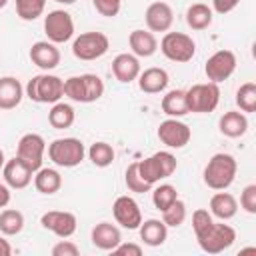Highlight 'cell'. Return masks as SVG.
<instances>
[{
  "label": "cell",
  "instance_id": "1",
  "mask_svg": "<svg viewBox=\"0 0 256 256\" xmlns=\"http://www.w3.org/2000/svg\"><path fill=\"white\" fill-rule=\"evenodd\" d=\"M236 170H238V164H236L234 156L226 154V152H218L204 166V174H202L204 184L212 190H226L234 182Z\"/></svg>",
  "mask_w": 256,
  "mask_h": 256
},
{
  "label": "cell",
  "instance_id": "2",
  "mask_svg": "<svg viewBox=\"0 0 256 256\" xmlns=\"http://www.w3.org/2000/svg\"><path fill=\"white\" fill-rule=\"evenodd\" d=\"M26 96L38 104H56L64 96V80L54 74H36L26 84Z\"/></svg>",
  "mask_w": 256,
  "mask_h": 256
},
{
  "label": "cell",
  "instance_id": "3",
  "mask_svg": "<svg viewBox=\"0 0 256 256\" xmlns=\"http://www.w3.org/2000/svg\"><path fill=\"white\" fill-rule=\"evenodd\" d=\"M176 166H178L176 156L166 152V150L156 152V154H152L144 160H138V172H140L142 180L148 182L150 186H154L160 180L172 176L176 172Z\"/></svg>",
  "mask_w": 256,
  "mask_h": 256
},
{
  "label": "cell",
  "instance_id": "4",
  "mask_svg": "<svg viewBox=\"0 0 256 256\" xmlns=\"http://www.w3.org/2000/svg\"><path fill=\"white\" fill-rule=\"evenodd\" d=\"M86 156V148L78 138H56L48 144V158L60 168H74Z\"/></svg>",
  "mask_w": 256,
  "mask_h": 256
},
{
  "label": "cell",
  "instance_id": "5",
  "mask_svg": "<svg viewBox=\"0 0 256 256\" xmlns=\"http://www.w3.org/2000/svg\"><path fill=\"white\" fill-rule=\"evenodd\" d=\"M196 240L200 244V248L206 254H220L226 248H230L236 240V230L228 224L222 222H212L210 226H206L200 234H196Z\"/></svg>",
  "mask_w": 256,
  "mask_h": 256
},
{
  "label": "cell",
  "instance_id": "6",
  "mask_svg": "<svg viewBox=\"0 0 256 256\" xmlns=\"http://www.w3.org/2000/svg\"><path fill=\"white\" fill-rule=\"evenodd\" d=\"M220 102V88L214 82L194 84L186 90V106L188 112L194 114H208L214 112Z\"/></svg>",
  "mask_w": 256,
  "mask_h": 256
},
{
  "label": "cell",
  "instance_id": "7",
  "mask_svg": "<svg viewBox=\"0 0 256 256\" xmlns=\"http://www.w3.org/2000/svg\"><path fill=\"white\" fill-rule=\"evenodd\" d=\"M160 50L168 60L184 64L194 58L196 42L192 40V36L184 32H166L164 38L160 40Z\"/></svg>",
  "mask_w": 256,
  "mask_h": 256
},
{
  "label": "cell",
  "instance_id": "8",
  "mask_svg": "<svg viewBox=\"0 0 256 256\" xmlns=\"http://www.w3.org/2000/svg\"><path fill=\"white\" fill-rule=\"evenodd\" d=\"M110 48V40L102 32H84L72 42V54L78 60L90 62L102 58Z\"/></svg>",
  "mask_w": 256,
  "mask_h": 256
},
{
  "label": "cell",
  "instance_id": "9",
  "mask_svg": "<svg viewBox=\"0 0 256 256\" xmlns=\"http://www.w3.org/2000/svg\"><path fill=\"white\" fill-rule=\"evenodd\" d=\"M44 32L52 44L68 42L74 34V20L66 10H52L44 16Z\"/></svg>",
  "mask_w": 256,
  "mask_h": 256
},
{
  "label": "cell",
  "instance_id": "10",
  "mask_svg": "<svg viewBox=\"0 0 256 256\" xmlns=\"http://www.w3.org/2000/svg\"><path fill=\"white\" fill-rule=\"evenodd\" d=\"M44 152H46V142L40 134H24L20 140H18V146H16V156L32 170L36 172L38 168H42V158H44Z\"/></svg>",
  "mask_w": 256,
  "mask_h": 256
},
{
  "label": "cell",
  "instance_id": "11",
  "mask_svg": "<svg viewBox=\"0 0 256 256\" xmlns=\"http://www.w3.org/2000/svg\"><path fill=\"white\" fill-rule=\"evenodd\" d=\"M236 70V54L232 50H218L214 52L204 66V74L210 82L220 84L224 80H228Z\"/></svg>",
  "mask_w": 256,
  "mask_h": 256
},
{
  "label": "cell",
  "instance_id": "12",
  "mask_svg": "<svg viewBox=\"0 0 256 256\" xmlns=\"http://www.w3.org/2000/svg\"><path fill=\"white\" fill-rule=\"evenodd\" d=\"M158 138L168 148H184L190 142L192 132H190L188 124L180 122L178 118H166L158 126Z\"/></svg>",
  "mask_w": 256,
  "mask_h": 256
},
{
  "label": "cell",
  "instance_id": "13",
  "mask_svg": "<svg viewBox=\"0 0 256 256\" xmlns=\"http://www.w3.org/2000/svg\"><path fill=\"white\" fill-rule=\"evenodd\" d=\"M112 214H114V220L122 228H128V230H136L140 226V222H142L140 206L130 196H118L114 200V204H112Z\"/></svg>",
  "mask_w": 256,
  "mask_h": 256
},
{
  "label": "cell",
  "instance_id": "14",
  "mask_svg": "<svg viewBox=\"0 0 256 256\" xmlns=\"http://www.w3.org/2000/svg\"><path fill=\"white\" fill-rule=\"evenodd\" d=\"M42 228L50 230L52 234H56L58 238H70L76 232V216L72 212H64V210H50L44 212L40 218Z\"/></svg>",
  "mask_w": 256,
  "mask_h": 256
},
{
  "label": "cell",
  "instance_id": "15",
  "mask_svg": "<svg viewBox=\"0 0 256 256\" xmlns=\"http://www.w3.org/2000/svg\"><path fill=\"white\" fill-rule=\"evenodd\" d=\"M144 20L150 32H168L174 24V12L166 2H152L144 12Z\"/></svg>",
  "mask_w": 256,
  "mask_h": 256
},
{
  "label": "cell",
  "instance_id": "16",
  "mask_svg": "<svg viewBox=\"0 0 256 256\" xmlns=\"http://www.w3.org/2000/svg\"><path fill=\"white\" fill-rule=\"evenodd\" d=\"M30 60L34 66H38L40 70H54L60 64V50L56 48V44H52L50 40H40L34 42L30 48Z\"/></svg>",
  "mask_w": 256,
  "mask_h": 256
},
{
  "label": "cell",
  "instance_id": "17",
  "mask_svg": "<svg viewBox=\"0 0 256 256\" xmlns=\"http://www.w3.org/2000/svg\"><path fill=\"white\" fill-rule=\"evenodd\" d=\"M2 176H4L6 186H10V188H14V190H22V188H26V186L32 182L34 172H32L18 156H14L12 160L4 162Z\"/></svg>",
  "mask_w": 256,
  "mask_h": 256
},
{
  "label": "cell",
  "instance_id": "18",
  "mask_svg": "<svg viewBox=\"0 0 256 256\" xmlns=\"http://www.w3.org/2000/svg\"><path fill=\"white\" fill-rule=\"evenodd\" d=\"M112 74L116 76L118 82L122 84H130L132 80L138 78L140 74V62H138V56L134 54H118L114 60H112Z\"/></svg>",
  "mask_w": 256,
  "mask_h": 256
},
{
  "label": "cell",
  "instance_id": "19",
  "mask_svg": "<svg viewBox=\"0 0 256 256\" xmlns=\"http://www.w3.org/2000/svg\"><path fill=\"white\" fill-rule=\"evenodd\" d=\"M138 86L146 94H160L168 86V72L164 68H146L144 72L138 74Z\"/></svg>",
  "mask_w": 256,
  "mask_h": 256
},
{
  "label": "cell",
  "instance_id": "20",
  "mask_svg": "<svg viewBox=\"0 0 256 256\" xmlns=\"http://www.w3.org/2000/svg\"><path fill=\"white\" fill-rule=\"evenodd\" d=\"M218 128L226 138H240L246 134L248 130V118L244 112L238 110H228L220 116L218 120Z\"/></svg>",
  "mask_w": 256,
  "mask_h": 256
},
{
  "label": "cell",
  "instance_id": "21",
  "mask_svg": "<svg viewBox=\"0 0 256 256\" xmlns=\"http://www.w3.org/2000/svg\"><path fill=\"white\" fill-rule=\"evenodd\" d=\"M24 88L18 78L4 76L0 78V110H12L22 102Z\"/></svg>",
  "mask_w": 256,
  "mask_h": 256
},
{
  "label": "cell",
  "instance_id": "22",
  "mask_svg": "<svg viewBox=\"0 0 256 256\" xmlns=\"http://www.w3.org/2000/svg\"><path fill=\"white\" fill-rule=\"evenodd\" d=\"M122 242L120 230L110 222H100L92 228V244L100 250H114Z\"/></svg>",
  "mask_w": 256,
  "mask_h": 256
},
{
  "label": "cell",
  "instance_id": "23",
  "mask_svg": "<svg viewBox=\"0 0 256 256\" xmlns=\"http://www.w3.org/2000/svg\"><path fill=\"white\" fill-rule=\"evenodd\" d=\"M128 44L134 52V56L140 58H148L158 50V40L150 30H132L128 36Z\"/></svg>",
  "mask_w": 256,
  "mask_h": 256
},
{
  "label": "cell",
  "instance_id": "24",
  "mask_svg": "<svg viewBox=\"0 0 256 256\" xmlns=\"http://www.w3.org/2000/svg\"><path fill=\"white\" fill-rule=\"evenodd\" d=\"M138 230H140V240L146 246H162L168 238V226L156 218H148L140 222Z\"/></svg>",
  "mask_w": 256,
  "mask_h": 256
},
{
  "label": "cell",
  "instance_id": "25",
  "mask_svg": "<svg viewBox=\"0 0 256 256\" xmlns=\"http://www.w3.org/2000/svg\"><path fill=\"white\" fill-rule=\"evenodd\" d=\"M236 212H238V202L232 194L218 190L210 198V214L216 216L218 220H230L236 216Z\"/></svg>",
  "mask_w": 256,
  "mask_h": 256
},
{
  "label": "cell",
  "instance_id": "26",
  "mask_svg": "<svg viewBox=\"0 0 256 256\" xmlns=\"http://www.w3.org/2000/svg\"><path fill=\"white\" fill-rule=\"evenodd\" d=\"M162 112L168 118H180L188 114V106H186V90H170L162 96Z\"/></svg>",
  "mask_w": 256,
  "mask_h": 256
},
{
  "label": "cell",
  "instance_id": "27",
  "mask_svg": "<svg viewBox=\"0 0 256 256\" xmlns=\"http://www.w3.org/2000/svg\"><path fill=\"white\" fill-rule=\"evenodd\" d=\"M34 186L40 194H56L62 188V176L54 168H38L34 172Z\"/></svg>",
  "mask_w": 256,
  "mask_h": 256
},
{
  "label": "cell",
  "instance_id": "28",
  "mask_svg": "<svg viewBox=\"0 0 256 256\" xmlns=\"http://www.w3.org/2000/svg\"><path fill=\"white\" fill-rule=\"evenodd\" d=\"M212 18H214L212 8L202 2H196V4L188 6V10H186V24L192 30H206L212 24Z\"/></svg>",
  "mask_w": 256,
  "mask_h": 256
},
{
  "label": "cell",
  "instance_id": "29",
  "mask_svg": "<svg viewBox=\"0 0 256 256\" xmlns=\"http://www.w3.org/2000/svg\"><path fill=\"white\" fill-rule=\"evenodd\" d=\"M74 118H76L74 108H72L70 104H66V102H56V104L50 108V112H48V122H50V126L56 128V130L70 128V126L74 124Z\"/></svg>",
  "mask_w": 256,
  "mask_h": 256
},
{
  "label": "cell",
  "instance_id": "30",
  "mask_svg": "<svg viewBox=\"0 0 256 256\" xmlns=\"http://www.w3.org/2000/svg\"><path fill=\"white\" fill-rule=\"evenodd\" d=\"M24 228V214L14 208H6L0 212V232L4 236H16Z\"/></svg>",
  "mask_w": 256,
  "mask_h": 256
},
{
  "label": "cell",
  "instance_id": "31",
  "mask_svg": "<svg viewBox=\"0 0 256 256\" xmlns=\"http://www.w3.org/2000/svg\"><path fill=\"white\" fill-rule=\"evenodd\" d=\"M114 148L108 144V142H94L90 148H88V158L94 166L98 168H106L114 162Z\"/></svg>",
  "mask_w": 256,
  "mask_h": 256
},
{
  "label": "cell",
  "instance_id": "32",
  "mask_svg": "<svg viewBox=\"0 0 256 256\" xmlns=\"http://www.w3.org/2000/svg\"><path fill=\"white\" fill-rule=\"evenodd\" d=\"M236 106L240 108V112H246V114L256 112V84L254 82H244L236 90Z\"/></svg>",
  "mask_w": 256,
  "mask_h": 256
},
{
  "label": "cell",
  "instance_id": "33",
  "mask_svg": "<svg viewBox=\"0 0 256 256\" xmlns=\"http://www.w3.org/2000/svg\"><path fill=\"white\" fill-rule=\"evenodd\" d=\"M82 84H84V104H90L102 98L104 82L98 74H82Z\"/></svg>",
  "mask_w": 256,
  "mask_h": 256
},
{
  "label": "cell",
  "instance_id": "34",
  "mask_svg": "<svg viewBox=\"0 0 256 256\" xmlns=\"http://www.w3.org/2000/svg\"><path fill=\"white\" fill-rule=\"evenodd\" d=\"M14 2H16V14L26 22H32L38 16H42L46 8V0H14Z\"/></svg>",
  "mask_w": 256,
  "mask_h": 256
},
{
  "label": "cell",
  "instance_id": "35",
  "mask_svg": "<svg viewBox=\"0 0 256 256\" xmlns=\"http://www.w3.org/2000/svg\"><path fill=\"white\" fill-rule=\"evenodd\" d=\"M124 182H126V188L130 192H136V194H144V192H150L152 190V186L142 180V176L138 172V162L128 164L126 174H124Z\"/></svg>",
  "mask_w": 256,
  "mask_h": 256
},
{
  "label": "cell",
  "instance_id": "36",
  "mask_svg": "<svg viewBox=\"0 0 256 256\" xmlns=\"http://www.w3.org/2000/svg\"><path fill=\"white\" fill-rule=\"evenodd\" d=\"M174 200H178V190L172 184H160L152 190V202L160 212L166 210Z\"/></svg>",
  "mask_w": 256,
  "mask_h": 256
},
{
  "label": "cell",
  "instance_id": "37",
  "mask_svg": "<svg viewBox=\"0 0 256 256\" xmlns=\"http://www.w3.org/2000/svg\"><path fill=\"white\" fill-rule=\"evenodd\" d=\"M184 220H186V204L180 198L174 200L166 210H162V222L168 228H178Z\"/></svg>",
  "mask_w": 256,
  "mask_h": 256
},
{
  "label": "cell",
  "instance_id": "38",
  "mask_svg": "<svg viewBox=\"0 0 256 256\" xmlns=\"http://www.w3.org/2000/svg\"><path fill=\"white\" fill-rule=\"evenodd\" d=\"M64 94L74 100L84 104V84H82V74L80 76H70L64 80Z\"/></svg>",
  "mask_w": 256,
  "mask_h": 256
},
{
  "label": "cell",
  "instance_id": "39",
  "mask_svg": "<svg viewBox=\"0 0 256 256\" xmlns=\"http://www.w3.org/2000/svg\"><path fill=\"white\" fill-rule=\"evenodd\" d=\"M240 206H242L244 212L256 214V184L244 186V190L240 194Z\"/></svg>",
  "mask_w": 256,
  "mask_h": 256
},
{
  "label": "cell",
  "instance_id": "40",
  "mask_svg": "<svg viewBox=\"0 0 256 256\" xmlns=\"http://www.w3.org/2000/svg\"><path fill=\"white\" fill-rule=\"evenodd\" d=\"M92 2H94L96 12L106 16V18H114L122 6V0H92Z\"/></svg>",
  "mask_w": 256,
  "mask_h": 256
},
{
  "label": "cell",
  "instance_id": "41",
  "mask_svg": "<svg viewBox=\"0 0 256 256\" xmlns=\"http://www.w3.org/2000/svg\"><path fill=\"white\" fill-rule=\"evenodd\" d=\"M214 222V218H212V214L208 212V210H204V208H198V210H194V214H192V228H194V234H200L206 226H210Z\"/></svg>",
  "mask_w": 256,
  "mask_h": 256
},
{
  "label": "cell",
  "instance_id": "42",
  "mask_svg": "<svg viewBox=\"0 0 256 256\" xmlns=\"http://www.w3.org/2000/svg\"><path fill=\"white\" fill-rule=\"evenodd\" d=\"M78 254H80V248L66 238H62L58 244L52 246V256H78Z\"/></svg>",
  "mask_w": 256,
  "mask_h": 256
},
{
  "label": "cell",
  "instance_id": "43",
  "mask_svg": "<svg viewBox=\"0 0 256 256\" xmlns=\"http://www.w3.org/2000/svg\"><path fill=\"white\" fill-rule=\"evenodd\" d=\"M112 254H118V256H142V246H138V244H132V242H128V244H118L114 250H112Z\"/></svg>",
  "mask_w": 256,
  "mask_h": 256
},
{
  "label": "cell",
  "instance_id": "44",
  "mask_svg": "<svg viewBox=\"0 0 256 256\" xmlns=\"http://www.w3.org/2000/svg\"><path fill=\"white\" fill-rule=\"evenodd\" d=\"M238 4H240V0H212V8H214V12H218V14H228V12H232Z\"/></svg>",
  "mask_w": 256,
  "mask_h": 256
},
{
  "label": "cell",
  "instance_id": "45",
  "mask_svg": "<svg viewBox=\"0 0 256 256\" xmlns=\"http://www.w3.org/2000/svg\"><path fill=\"white\" fill-rule=\"evenodd\" d=\"M10 204V190L6 184L0 182V208H6Z\"/></svg>",
  "mask_w": 256,
  "mask_h": 256
},
{
  "label": "cell",
  "instance_id": "46",
  "mask_svg": "<svg viewBox=\"0 0 256 256\" xmlns=\"http://www.w3.org/2000/svg\"><path fill=\"white\" fill-rule=\"evenodd\" d=\"M10 254H12L10 242H8L4 236H0V256H10Z\"/></svg>",
  "mask_w": 256,
  "mask_h": 256
},
{
  "label": "cell",
  "instance_id": "47",
  "mask_svg": "<svg viewBox=\"0 0 256 256\" xmlns=\"http://www.w3.org/2000/svg\"><path fill=\"white\" fill-rule=\"evenodd\" d=\"M54 2H58V4H64V6H70V4H74L76 0H54Z\"/></svg>",
  "mask_w": 256,
  "mask_h": 256
},
{
  "label": "cell",
  "instance_id": "48",
  "mask_svg": "<svg viewBox=\"0 0 256 256\" xmlns=\"http://www.w3.org/2000/svg\"><path fill=\"white\" fill-rule=\"evenodd\" d=\"M4 162H6V160H4V152H2V148H0V170L4 168Z\"/></svg>",
  "mask_w": 256,
  "mask_h": 256
},
{
  "label": "cell",
  "instance_id": "49",
  "mask_svg": "<svg viewBox=\"0 0 256 256\" xmlns=\"http://www.w3.org/2000/svg\"><path fill=\"white\" fill-rule=\"evenodd\" d=\"M6 4H8V0H0V8H4Z\"/></svg>",
  "mask_w": 256,
  "mask_h": 256
}]
</instances>
